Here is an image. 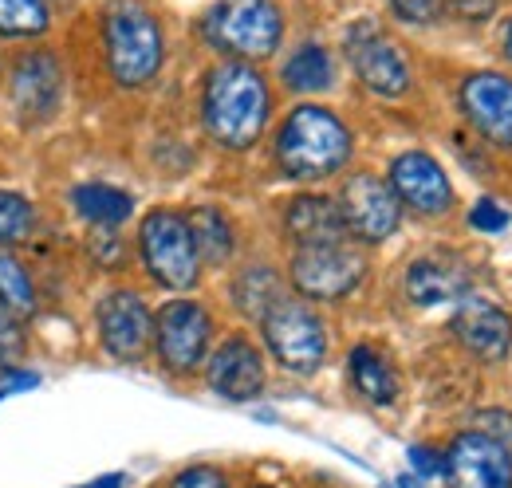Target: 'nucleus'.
Returning <instances> with one entry per match:
<instances>
[{
	"label": "nucleus",
	"mask_w": 512,
	"mask_h": 488,
	"mask_svg": "<svg viewBox=\"0 0 512 488\" xmlns=\"http://www.w3.org/2000/svg\"><path fill=\"white\" fill-rule=\"evenodd\" d=\"M201 130L213 146L245 154L264 138L272 122V87L256 63L221 60L205 71L201 83Z\"/></svg>",
	"instance_id": "f257e3e1"
},
{
	"label": "nucleus",
	"mask_w": 512,
	"mask_h": 488,
	"mask_svg": "<svg viewBox=\"0 0 512 488\" xmlns=\"http://www.w3.org/2000/svg\"><path fill=\"white\" fill-rule=\"evenodd\" d=\"M355 134L323 103H296L272 138V162L292 182H327L347 170Z\"/></svg>",
	"instance_id": "f03ea898"
},
{
	"label": "nucleus",
	"mask_w": 512,
	"mask_h": 488,
	"mask_svg": "<svg viewBox=\"0 0 512 488\" xmlns=\"http://www.w3.org/2000/svg\"><path fill=\"white\" fill-rule=\"evenodd\" d=\"M103 48L107 71L119 87H150L166 63V32L150 4L115 0L103 12Z\"/></svg>",
	"instance_id": "7ed1b4c3"
},
{
	"label": "nucleus",
	"mask_w": 512,
	"mask_h": 488,
	"mask_svg": "<svg viewBox=\"0 0 512 488\" xmlns=\"http://www.w3.org/2000/svg\"><path fill=\"white\" fill-rule=\"evenodd\" d=\"M288 20L276 0H217L205 8L197 36L225 60H272L284 44Z\"/></svg>",
	"instance_id": "20e7f679"
},
{
	"label": "nucleus",
	"mask_w": 512,
	"mask_h": 488,
	"mask_svg": "<svg viewBox=\"0 0 512 488\" xmlns=\"http://www.w3.org/2000/svg\"><path fill=\"white\" fill-rule=\"evenodd\" d=\"M260 335H264L272 363L288 374L308 378L327 363V347H331L327 323L316 311V304H308L300 296H280L268 307L260 319Z\"/></svg>",
	"instance_id": "39448f33"
},
{
	"label": "nucleus",
	"mask_w": 512,
	"mask_h": 488,
	"mask_svg": "<svg viewBox=\"0 0 512 488\" xmlns=\"http://www.w3.org/2000/svg\"><path fill=\"white\" fill-rule=\"evenodd\" d=\"M138 252L146 276L166 292H190L201 280V256L193 244L190 221L178 209H150L138 229Z\"/></svg>",
	"instance_id": "423d86ee"
},
{
	"label": "nucleus",
	"mask_w": 512,
	"mask_h": 488,
	"mask_svg": "<svg viewBox=\"0 0 512 488\" xmlns=\"http://www.w3.org/2000/svg\"><path fill=\"white\" fill-rule=\"evenodd\" d=\"M367 256L363 244L339 241V244H316V248H296L288 260V280L300 300L308 304H343L355 296L367 280Z\"/></svg>",
	"instance_id": "0eeeda50"
},
{
	"label": "nucleus",
	"mask_w": 512,
	"mask_h": 488,
	"mask_svg": "<svg viewBox=\"0 0 512 488\" xmlns=\"http://www.w3.org/2000/svg\"><path fill=\"white\" fill-rule=\"evenodd\" d=\"M213 311L201 300H170L154 311V355L166 374L190 378L213 351Z\"/></svg>",
	"instance_id": "6e6552de"
},
{
	"label": "nucleus",
	"mask_w": 512,
	"mask_h": 488,
	"mask_svg": "<svg viewBox=\"0 0 512 488\" xmlns=\"http://www.w3.org/2000/svg\"><path fill=\"white\" fill-rule=\"evenodd\" d=\"M343 52L351 60L355 79L379 95V99H402L414 87V67L406 48L386 32L379 20H355L343 36Z\"/></svg>",
	"instance_id": "1a4fd4ad"
},
{
	"label": "nucleus",
	"mask_w": 512,
	"mask_h": 488,
	"mask_svg": "<svg viewBox=\"0 0 512 488\" xmlns=\"http://www.w3.org/2000/svg\"><path fill=\"white\" fill-rule=\"evenodd\" d=\"M457 111L485 150L512 154V71L477 67L457 83Z\"/></svg>",
	"instance_id": "9d476101"
},
{
	"label": "nucleus",
	"mask_w": 512,
	"mask_h": 488,
	"mask_svg": "<svg viewBox=\"0 0 512 488\" xmlns=\"http://www.w3.org/2000/svg\"><path fill=\"white\" fill-rule=\"evenodd\" d=\"M386 185L398 197L402 213H414L422 221H446L457 209V189L430 150H402L386 170Z\"/></svg>",
	"instance_id": "9b49d317"
},
{
	"label": "nucleus",
	"mask_w": 512,
	"mask_h": 488,
	"mask_svg": "<svg viewBox=\"0 0 512 488\" xmlns=\"http://www.w3.org/2000/svg\"><path fill=\"white\" fill-rule=\"evenodd\" d=\"M335 205H339V217H343L347 237L355 244H383L402 225V205L390 193L386 178L367 174V170L343 178Z\"/></svg>",
	"instance_id": "f8f14e48"
},
{
	"label": "nucleus",
	"mask_w": 512,
	"mask_h": 488,
	"mask_svg": "<svg viewBox=\"0 0 512 488\" xmlns=\"http://www.w3.org/2000/svg\"><path fill=\"white\" fill-rule=\"evenodd\" d=\"M446 485L449 488H512V453L481 429L453 433L446 449Z\"/></svg>",
	"instance_id": "ddd939ff"
},
{
	"label": "nucleus",
	"mask_w": 512,
	"mask_h": 488,
	"mask_svg": "<svg viewBox=\"0 0 512 488\" xmlns=\"http://www.w3.org/2000/svg\"><path fill=\"white\" fill-rule=\"evenodd\" d=\"M99 339H103L111 359L142 363L146 351L154 347V311H150V304L130 288L107 292L99 300Z\"/></svg>",
	"instance_id": "4468645a"
},
{
	"label": "nucleus",
	"mask_w": 512,
	"mask_h": 488,
	"mask_svg": "<svg viewBox=\"0 0 512 488\" xmlns=\"http://www.w3.org/2000/svg\"><path fill=\"white\" fill-rule=\"evenodd\" d=\"M453 339L461 351H469L477 363H505L512 355V311L489 296H465L449 319Z\"/></svg>",
	"instance_id": "2eb2a0df"
},
{
	"label": "nucleus",
	"mask_w": 512,
	"mask_h": 488,
	"mask_svg": "<svg viewBox=\"0 0 512 488\" xmlns=\"http://www.w3.org/2000/svg\"><path fill=\"white\" fill-rule=\"evenodd\" d=\"M205 386L225 402H253L268 386L264 355L249 335L221 339L205 359Z\"/></svg>",
	"instance_id": "dca6fc26"
},
{
	"label": "nucleus",
	"mask_w": 512,
	"mask_h": 488,
	"mask_svg": "<svg viewBox=\"0 0 512 488\" xmlns=\"http://www.w3.org/2000/svg\"><path fill=\"white\" fill-rule=\"evenodd\" d=\"M473 284H477V272L473 264L461 256V252H426L418 260H410L406 276H402V288H406V300L418 307H438V304H457L465 296H473Z\"/></svg>",
	"instance_id": "f3484780"
},
{
	"label": "nucleus",
	"mask_w": 512,
	"mask_h": 488,
	"mask_svg": "<svg viewBox=\"0 0 512 488\" xmlns=\"http://www.w3.org/2000/svg\"><path fill=\"white\" fill-rule=\"evenodd\" d=\"M60 91H64V75L60 63L48 52H32L16 63L12 71V107L28 122H44L56 115L60 107Z\"/></svg>",
	"instance_id": "a211bd4d"
},
{
	"label": "nucleus",
	"mask_w": 512,
	"mask_h": 488,
	"mask_svg": "<svg viewBox=\"0 0 512 488\" xmlns=\"http://www.w3.org/2000/svg\"><path fill=\"white\" fill-rule=\"evenodd\" d=\"M284 233L296 248H316V244H339L351 241L339 217L335 197L327 193H300L284 209Z\"/></svg>",
	"instance_id": "6ab92c4d"
},
{
	"label": "nucleus",
	"mask_w": 512,
	"mask_h": 488,
	"mask_svg": "<svg viewBox=\"0 0 512 488\" xmlns=\"http://www.w3.org/2000/svg\"><path fill=\"white\" fill-rule=\"evenodd\" d=\"M347 374H351L355 394H359L363 402H371V406H394L398 394H402L398 370H394L390 359H386L379 347H371V343L351 347V355H347Z\"/></svg>",
	"instance_id": "aec40b11"
},
{
	"label": "nucleus",
	"mask_w": 512,
	"mask_h": 488,
	"mask_svg": "<svg viewBox=\"0 0 512 488\" xmlns=\"http://www.w3.org/2000/svg\"><path fill=\"white\" fill-rule=\"evenodd\" d=\"M186 221H190L201 268H225L237 256V225H233V217L221 205L201 201V205H193L190 213H186Z\"/></svg>",
	"instance_id": "412c9836"
},
{
	"label": "nucleus",
	"mask_w": 512,
	"mask_h": 488,
	"mask_svg": "<svg viewBox=\"0 0 512 488\" xmlns=\"http://www.w3.org/2000/svg\"><path fill=\"white\" fill-rule=\"evenodd\" d=\"M280 83L292 95H323L335 87V56L320 40H304L280 63Z\"/></svg>",
	"instance_id": "4be33fe9"
},
{
	"label": "nucleus",
	"mask_w": 512,
	"mask_h": 488,
	"mask_svg": "<svg viewBox=\"0 0 512 488\" xmlns=\"http://www.w3.org/2000/svg\"><path fill=\"white\" fill-rule=\"evenodd\" d=\"M284 296V280H280V272L272 268V264H245L237 276H233V284H229V300L233 307L245 315V319H264V311L276 304Z\"/></svg>",
	"instance_id": "5701e85b"
},
{
	"label": "nucleus",
	"mask_w": 512,
	"mask_h": 488,
	"mask_svg": "<svg viewBox=\"0 0 512 488\" xmlns=\"http://www.w3.org/2000/svg\"><path fill=\"white\" fill-rule=\"evenodd\" d=\"M71 205L83 221L91 225H103V229H115L123 225L130 213H134V197L115 189V185H103V182H87V185H75L71 189Z\"/></svg>",
	"instance_id": "b1692460"
},
{
	"label": "nucleus",
	"mask_w": 512,
	"mask_h": 488,
	"mask_svg": "<svg viewBox=\"0 0 512 488\" xmlns=\"http://www.w3.org/2000/svg\"><path fill=\"white\" fill-rule=\"evenodd\" d=\"M0 307L12 319H28L36 311V284L24 272V264L12 260L8 252H0Z\"/></svg>",
	"instance_id": "393cba45"
},
{
	"label": "nucleus",
	"mask_w": 512,
	"mask_h": 488,
	"mask_svg": "<svg viewBox=\"0 0 512 488\" xmlns=\"http://www.w3.org/2000/svg\"><path fill=\"white\" fill-rule=\"evenodd\" d=\"M52 12L48 0H0V36H40L48 32Z\"/></svg>",
	"instance_id": "a878e982"
},
{
	"label": "nucleus",
	"mask_w": 512,
	"mask_h": 488,
	"mask_svg": "<svg viewBox=\"0 0 512 488\" xmlns=\"http://www.w3.org/2000/svg\"><path fill=\"white\" fill-rule=\"evenodd\" d=\"M32 225H36V213H32L28 197H20V193H8V189H0V248L28 241Z\"/></svg>",
	"instance_id": "bb28decb"
},
{
	"label": "nucleus",
	"mask_w": 512,
	"mask_h": 488,
	"mask_svg": "<svg viewBox=\"0 0 512 488\" xmlns=\"http://www.w3.org/2000/svg\"><path fill=\"white\" fill-rule=\"evenodd\" d=\"M386 8L406 28H434L449 16L446 0H386Z\"/></svg>",
	"instance_id": "cd10ccee"
},
{
	"label": "nucleus",
	"mask_w": 512,
	"mask_h": 488,
	"mask_svg": "<svg viewBox=\"0 0 512 488\" xmlns=\"http://www.w3.org/2000/svg\"><path fill=\"white\" fill-rule=\"evenodd\" d=\"M465 225H469L473 233H481V237H501V233L512 225V213L505 201H497V197H481V201H473V209L465 213Z\"/></svg>",
	"instance_id": "c85d7f7f"
},
{
	"label": "nucleus",
	"mask_w": 512,
	"mask_h": 488,
	"mask_svg": "<svg viewBox=\"0 0 512 488\" xmlns=\"http://www.w3.org/2000/svg\"><path fill=\"white\" fill-rule=\"evenodd\" d=\"M20 359H24V335H20V323L0 307V370L20 366Z\"/></svg>",
	"instance_id": "c756f323"
},
{
	"label": "nucleus",
	"mask_w": 512,
	"mask_h": 488,
	"mask_svg": "<svg viewBox=\"0 0 512 488\" xmlns=\"http://www.w3.org/2000/svg\"><path fill=\"white\" fill-rule=\"evenodd\" d=\"M406 457H410L414 477H422V481H434V477H442V473H446V453H442V449H434V445H410V449H406Z\"/></svg>",
	"instance_id": "7c9ffc66"
},
{
	"label": "nucleus",
	"mask_w": 512,
	"mask_h": 488,
	"mask_svg": "<svg viewBox=\"0 0 512 488\" xmlns=\"http://www.w3.org/2000/svg\"><path fill=\"white\" fill-rule=\"evenodd\" d=\"M473 429H481V433L497 437V441L512 453V410H497V406L477 410V414H473Z\"/></svg>",
	"instance_id": "2f4dec72"
},
{
	"label": "nucleus",
	"mask_w": 512,
	"mask_h": 488,
	"mask_svg": "<svg viewBox=\"0 0 512 488\" xmlns=\"http://www.w3.org/2000/svg\"><path fill=\"white\" fill-rule=\"evenodd\" d=\"M446 4L461 24H489V20L501 16V4L505 0H446Z\"/></svg>",
	"instance_id": "473e14b6"
},
{
	"label": "nucleus",
	"mask_w": 512,
	"mask_h": 488,
	"mask_svg": "<svg viewBox=\"0 0 512 488\" xmlns=\"http://www.w3.org/2000/svg\"><path fill=\"white\" fill-rule=\"evenodd\" d=\"M170 488H233L229 485V477H225V469H217V465H190V469H182Z\"/></svg>",
	"instance_id": "72a5a7b5"
},
{
	"label": "nucleus",
	"mask_w": 512,
	"mask_h": 488,
	"mask_svg": "<svg viewBox=\"0 0 512 488\" xmlns=\"http://www.w3.org/2000/svg\"><path fill=\"white\" fill-rule=\"evenodd\" d=\"M95 252H99L103 264H115V268L123 264V244H119L115 233H99V237H95Z\"/></svg>",
	"instance_id": "f704fd0d"
},
{
	"label": "nucleus",
	"mask_w": 512,
	"mask_h": 488,
	"mask_svg": "<svg viewBox=\"0 0 512 488\" xmlns=\"http://www.w3.org/2000/svg\"><path fill=\"white\" fill-rule=\"evenodd\" d=\"M497 52H501V60L512 67V12L501 20V28H497Z\"/></svg>",
	"instance_id": "c9c22d12"
},
{
	"label": "nucleus",
	"mask_w": 512,
	"mask_h": 488,
	"mask_svg": "<svg viewBox=\"0 0 512 488\" xmlns=\"http://www.w3.org/2000/svg\"><path fill=\"white\" fill-rule=\"evenodd\" d=\"M79 488H127V477H123V473H111V477H99V481L79 485Z\"/></svg>",
	"instance_id": "e433bc0d"
},
{
	"label": "nucleus",
	"mask_w": 512,
	"mask_h": 488,
	"mask_svg": "<svg viewBox=\"0 0 512 488\" xmlns=\"http://www.w3.org/2000/svg\"><path fill=\"white\" fill-rule=\"evenodd\" d=\"M253 488H272V485H253Z\"/></svg>",
	"instance_id": "4c0bfd02"
},
{
	"label": "nucleus",
	"mask_w": 512,
	"mask_h": 488,
	"mask_svg": "<svg viewBox=\"0 0 512 488\" xmlns=\"http://www.w3.org/2000/svg\"><path fill=\"white\" fill-rule=\"evenodd\" d=\"M4 394H8V390H0V398H4Z\"/></svg>",
	"instance_id": "58836bf2"
}]
</instances>
